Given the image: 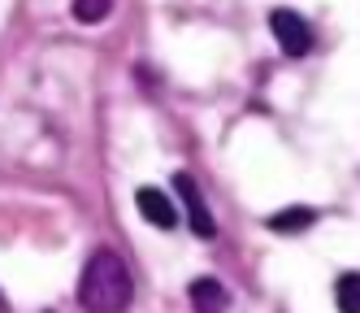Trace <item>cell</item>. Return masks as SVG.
Masks as SVG:
<instances>
[{"label": "cell", "mask_w": 360, "mask_h": 313, "mask_svg": "<svg viewBox=\"0 0 360 313\" xmlns=\"http://www.w3.org/2000/svg\"><path fill=\"white\" fill-rule=\"evenodd\" d=\"M135 296V278L126 270V261L109 248L91 252L83 283H79V305L83 309H126Z\"/></svg>", "instance_id": "6da1fadb"}, {"label": "cell", "mask_w": 360, "mask_h": 313, "mask_svg": "<svg viewBox=\"0 0 360 313\" xmlns=\"http://www.w3.org/2000/svg\"><path fill=\"white\" fill-rule=\"evenodd\" d=\"M269 31H274L278 48L287 52V57H304V52L313 48V26H308L295 9H274L269 13Z\"/></svg>", "instance_id": "7a4b0ae2"}, {"label": "cell", "mask_w": 360, "mask_h": 313, "mask_svg": "<svg viewBox=\"0 0 360 313\" xmlns=\"http://www.w3.org/2000/svg\"><path fill=\"white\" fill-rule=\"evenodd\" d=\"M174 188H178V196H183V204H187L191 231L200 235V240H213V235H217V222H213L209 209H204V196H200V188H195V178H191V174H178Z\"/></svg>", "instance_id": "3957f363"}, {"label": "cell", "mask_w": 360, "mask_h": 313, "mask_svg": "<svg viewBox=\"0 0 360 313\" xmlns=\"http://www.w3.org/2000/svg\"><path fill=\"white\" fill-rule=\"evenodd\" d=\"M135 204H139V214L157 226V231H174L178 226V204L165 196V192H157V188H139L135 192Z\"/></svg>", "instance_id": "277c9868"}, {"label": "cell", "mask_w": 360, "mask_h": 313, "mask_svg": "<svg viewBox=\"0 0 360 313\" xmlns=\"http://www.w3.org/2000/svg\"><path fill=\"white\" fill-rule=\"evenodd\" d=\"M187 296H191V305H200V309H226L230 305V292L221 283H213V278H195L191 287H187Z\"/></svg>", "instance_id": "5b68a950"}, {"label": "cell", "mask_w": 360, "mask_h": 313, "mask_svg": "<svg viewBox=\"0 0 360 313\" xmlns=\"http://www.w3.org/2000/svg\"><path fill=\"white\" fill-rule=\"evenodd\" d=\"M334 300H339V309H347V313H360V274H343L334 283Z\"/></svg>", "instance_id": "8992f818"}, {"label": "cell", "mask_w": 360, "mask_h": 313, "mask_svg": "<svg viewBox=\"0 0 360 313\" xmlns=\"http://www.w3.org/2000/svg\"><path fill=\"white\" fill-rule=\"evenodd\" d=\"M313 218H317L313 209L300 204V209H287V214H274V218H269V226H274V231H300V226H308Z\"/></svg>", "instance_id": "52a82bcc"}, {"label": "cell", "mask_w": 360, "mask_h": 313, "mask_svg": "<svg viewBox=\"0 0 360 313\" xmlns=\"http://www.w3.org/2000/svg\"><path fill=\"white\" fill-rule=\"evenodd\" d=\"M113 9V0H74V18L79 22H105Z\"/></svg>", "instance_id": "ba28073f"}]
</instances>
